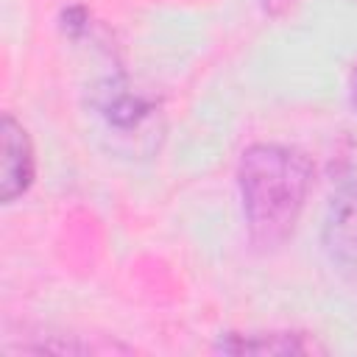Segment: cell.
Listing matches in <instances>:
<instances>
[{
	"label": "cell",
	"instance_id": "7a4b0ae2",
	"mask_svg": "<svg viewBox=\"0 0 357 357\" xmlns=\"http://www.w3.org/2000/svg\"><path fill=\"white\" fill-rule=\"evenodd\" d=\"M324 243L332 262L357 282V181H349L329 206Z\"/></svg>",
	"mask_w": 357,
	"mask_h": 357
},
{
	"label": "cell",
	"instance_id": "5b68a950",
	"mask_svg": "<svg viewBox=\"0 0 357 357\" xmlns=\"http://www.w3.org/2000/svg\"><path fill=\"white\" fill-rule=\"evenodd\" d=\"M351 98H354V106H357V73H354V81H351Z\"/></svg>",
	"mask_w": 357,
	"mask_h": 357
},
{
	"label": "cell",
	"instance_id": "8992f818",
	"mask_svg": "<svg viewBox=\"0 0 357 357\" xmlns=\"http://www.w3.org/2000/svg\"><path fill=\"white\" fill-rule=\"evenodd\" d=\"M268 6H276V3H284V0H265Z\"/></svg>",
	"mask_w": 357,
	"mask_h": 357
},
{
	"label": "cell",
	"instance_id": "3957f363",
	"mask_svg": "<svg viewBox=\"0 0 357 357\" xmlns=\"http://www.w3.org/2000/svg\"><path fill=\"white\" fill-rule=\"evenodd\" d=\"M0 198L3 204H11L33 178V148L28 131L11 114H3L0 123Z\"/></svg>",
	"mask_w": 357,
	"mask_h": 357
},
{
	"label": "cell",
	"instance_id": "6da1fadb",
	"mask_svg": "<svg viewBox=\"0 0 357 357\" xmlns=\"http://www.w3.org/2000/svg\"><path fill=\"white\" fill-rule=\"evenodd\" d=\"M237 181L251 240L262 248L282 245L293 234L312 184L310 159L296 148L259 142L243 153Z\"/></svg>",
	"mask_w": 357,
	"mask_h": 357
},
{
	"label": "cell",
	"instance_id": "277c9868",
	"mask_svg": "<svg viewBox=\"0 0 357 357\" xmlns=\"http://www.w3.org/2000/svg\"><path fill=\"white\" fill-rule=\"evenodd\" d=\"M223 351L231 354H310V351H324L304 335L293 332H268V335H229V340H220Z\"/></svg>",
	"mask_w": 357,
	"mask_h": 357
}]
</instances>
